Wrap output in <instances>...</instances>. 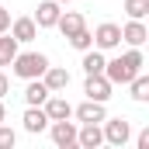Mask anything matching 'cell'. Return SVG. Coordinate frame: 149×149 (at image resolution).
Returning <instances> with one entry per match:
<instances>
[{"label":"cell","instance_id":"6da1fadb","mask_svg":"<svg viewBox=\"0 0 149 149\" xmlns=\"http://www.w3.org/2000/svg\"><path fill=\"white\" fill-rule=\"evenodd\" d=\"M45 70H49V56H42V52H17L10 63V73L21 80H38Z\"/></svg>","mask_w":149,"mask_h":149},{"label":"cell","instance_id":"7a4b0ae2","mask_svg":"<svg viewBox=\"0 0 149 149\" xmlns=\"http://www.w3.org/2000/svg\"><path fill=\"white\" fill-rule=\"evenodd\" d=\"M101 132H104V142H108V146H118V149L132 139L128 118H104V121H101Z\"/></svg>","mask_w":149,"mask_h":149},{"label":"cell","instance_id":"3957f363","mask_svg":"<svg viewBox=\"0 0 149 149\" xmlns=\"http://www.w3.org/2000/svg\"><path fill=\"white\" fill-rule=\"evenodd\" d=\"M90 35H94V49L108 52V49H118V45H121V24H114V21H104V24H97Z\"/></svg>","mask_w":149,"mask_h":149},{"label":"cell","instance_id":"277c9868","mask_svg":"<svg viewBox=\"0 0 149 149\" xmlns=\"http://www.w3.org/2000/svg\"><path fill=\"white\" fill-rule=\"evenodd\" d=\"M111 90H114V83H111L104 73H90V76H87V83H83L87 101H101V104H108V101H111Z\"/></svg>","mask_w":149,"mask_h":149},{"label":"cell","instance_id":"5b68a950","mask_svg":"<svg viewBox=\"0 0 149 149\" xmlns=\"http://www.w3.org/2000/svg\"><path fill=\"white\" fill-rule=\"evenodd\" d=\"M49 132H52V142L59 149H73L76 146V121L63 118V121H49Z\"/></svg>","mask_w":149,"mask_h":149},{"label":"cell","instance_id":"8992f818","mask_svg":"<svg viewBox=\"0 0 149 149\" xmlns=\"http://www.w3.org/2000/svg\"><path fill=\"white\" fill-rule=\"evenodd\" d=\"M73 118L80 125H101V121L108 118V111H104L101 101H83L80 108H73Z\"/></svg>","mask_w":149,"mask_h":149},{"label":"cell","instance_id":"52a82bcc","mask_svg":"<svg viewBox=\"0 0 149 149\" xmlns=\"http://www.w3.org/2000/svg\"><path fill=\"white\" fill-rule=\"evenodd\" d=\"M135 73H139V70H132V66H128V63H125L121 56H118V59H108V63H104V76L111 80L114 87H118V83H121V87H128V80H132Z\"/></svg>","mask_w":149,"mask_h":149},{"label":"cell","instance_id":"ba28073f","mask_svg":"<svg viewBox=\"0 0 149 149\" xmlns=\"http://www.w3.org/2000/svg\"><path fill=\"white\" fill-rule=\"evenodd\" d=\"M7 31L17 38V45H28V42L38 38V24H35V17H14Z\"/></svg>","mask_w":149,"mask_h":149},{"label":"cell","instance_id":"9c48e42d","mask_svg":"<svg viewBox=\"0 0 149 149\" xmlns=\"http://www.w3.org/2000/svg\"><path fill=\"white\" fill-rule=\"evenodd\" d=\"M149 38V28L142 21H135V17H128V24H121V42L125 45H132V49H142Z\"/></svg>","mask_w":149,"mask_h":149},{"label":"cell","instance_id":"30bf717a","mask_svg":"<svg viewBox=\"0 0 149 149\" xmlns=\"http://www.w3.org/2000/svg\"><path fill=\"white\" fill-rule=\"evenodd\" d=\"M42 108H45V114H49V121H63V118H73V104H70L66 97H59V94H49Z\"/></svg>","mask_w":149,"mask_h":149},{"label":"cell","instance_id":"8fae6325","mask_svg":"<svg viewBox=\"0 0 149 149\" xmlns=\"http://www.w3.org/2000/svg\"><path fill=\"white\" fill-rule=\"evenodd\" d=\"M42 83H45L52 94H63V90L70 87V70H63V66H52V63H49V70L42 73Z\"/></svg>","mask_w":149,"mask_h":149},{"label":"cell","instance_id":"7c38bea8","mask_svg":"<svg viewBox=\"0 0 149 149\" xmlns=\"http://www.w3.org/2000/svg\"><path fill=\"white\" fill-rule=\"evenodd\" d=\"M21 121H24V132H31V135H38V132L49 128V114H45L42 104H38V108H35V104H28V111H24Z\"/></svg>","mask_w":149,"mask_h":149},{"label":"cell","instance_id":"4fadbf2b","mask_svg":"<svg viewBox=\"0 0 149 149\" xmlns=\"http://www.w3.org/2000/svg\"><path fill=\"white\" fill-rule=\"evenodd\" d=\"M63 3H56V0H42L38 3V10H35V24L38 28H56V21H59V10Z\"/></svg>","mask_w":149,"mask_h":149},{"label":"cell","instance_id":"5bb4252c","mask_svg":"<svg viewBox=\"0 0 149 149\" xmlns=\"http://www.w3.org/2000/svg\"><path fill=\"white\" fill-rule=\"evenodd\" d=\"M76 146H83V149L104 146V132H101V125H80V128H76Z\"/></svg>","mask_w":149,"mask_h":149},{"label":"cell","instance_id":"9a60e30c","mask_svg":"<svg viewBox=\"0 0 149 149\" xmlns=\"http://www.w3.org/2000/svg\"><path fill=\"white\" fill-rule=\"evenodd\" d=\"M56 28H59V35H63V38H70L73 31L87 28V21H83V14H80V10H63V14H59V21H56Z\"/></svg>","mask_w":149,"mask_h":149},{"label":"cell","instance_id":"2e32d148","mask_svg":"<svg viewBox=\"0 0 149 149\" xmlns=\"http://www.w3.org/2000/svg\"><path fill=\"white\" fill-rule=\"evenodd\" d=\"M49 94H52V90L42 83V76H38V80H28V87H24V104H35L38 108V104H45Z\"/></svg>","mask_w":149,"mask_h":149},{"label":"cell","instance_id":"e0dca14e","mask_svg":"<svg viewBox=\"0 0 149 149\" xmlns=\"http://www.w3.org/2000/svg\"><path fill=\"white\" fill-rule=\"evenodd\" d=\"M104 63H108V59H104L101 49H87L83 59H80V66H83V73H87V76H90V73H104Z\"/></svg>","mask_w":149,"mask_h":149},{"label":"cell","instance_id":"ac0fdd59","mask_svg":"<svg viewBox=\"0 0 149 149\" xmlns=\"http://www.w3.org/2000/svg\"><path fill=\"white\" fill-rule=\"evenodd\" d=\"M17 52H21V49H17V38L10 35V31H3V35H0V66H10Z\"/></svg>","mask_w":149,"mask_h":149},{"label":"cell","instance_id":"d6986e66","mask_svg":"<svg viewBox=\"0 0 149 149\" xmlns=\"http://www.w3.org/2000/svg\"><path fill=\"white\" fill-rule=\"evenodd\" d=\"M128 90H132V101L146 104V101H149V76L146 73H135L132 80H128Z\"/></svg>","mask_w":149,"mask_h":149},{"label":"cell","instance_id":"ffe728a7","mask_svg":"<svg viewBox=\"0 0 149 149\" xmlns=\"http://www.w3.org/2000/svg\"><path fill=\"white\" fill-rule=\"evenodd\" d=\"M66 42H70V45H73L76 52H87V49H94V35H90V31H87V28H80V31H73V35L66 38Z\"/></svg>","mask_w":149,"mask_h":149},{"label":"cell","instance_id":"44dd1931","mask_svg":"<svg viewBox=\"0 0 149 149\" xmlns=\"http://www.w3.org/2000/svg\"><path fill=\"white\" fill-rule=\"evenodd\" d=\"M125 14L135 17V21H142L149 14V0H125Z\"/></svg>","mask_w":149,"mask_h":149},{"label":"cell","instance_id":"7402d4cb","mask_svg":"<svg viewBox=\"0 0 149 149\" xmlns=\"http://www.w3.org/2000/svg\"><path fill=\"white\" fill-rule=\"evenodd\" d=\"M14 142H17V132L0 121V149H14Z\"/></svg>","mask_w":149,"mask_h":149},{"label":"cell","instance_id":"603a6c76","mask_svg":"<svg viewBox=\"0 0 149 149\" xmlns=\"http://www.w3.org/2000/svg\"><path fill=\"white\" fill-rule=\"evenodd\" d=\"M7 28H10V14H7V7L0 3V35H3Z\"/></svg>","mask_w":149,"mask_h":149},{"label":"cell","instance_id":"cb8c5ba5","mask_svg":"<svg viewBox=\"0 0 149 149\" xmlns=\"http://www.w3.org/2000/svg\"><path fill=\"white\" fill-rule=\"evenodd\" d=\"M7 94H10V76L0 70V97H7Z\"/></svg>","mask_w":149,"mask_h":149},{"label":"cell","instance_id":"d4e9b609","mask_svg":"<svg viewBox=\"0 0 149 149\" xmlns=\"http://www.w3.org/2000/svg\"><path fill=\"white\" fill-rule=\"evenodd\" d=\"M135 146H139V149H149V128H142V132L135 135Z\"/></svg>","mask_w":149,"mask_h":149},{"label":"cell","instance_id":"484cf974","mask_svg":"<svg viewBox=\"0 0 149 149\" xmlns=\"http://www.w3.org/2000/svg\"><path fill=\"white\" fill-rule=\"evenodd\" d=\"M0 121H7V108H3V97H0Z\"/></svg>","mask_w":149,"mask_h":149},{"label":"cell","instance_id":"4316f807","mask_svg":"<svg viewBox=\"0 0 149 149\" xmlns=\"http://www.w3.org/2000/svg\"><path fill=\"white\" fill-rule=\"evenodd\" d=\"M56 3H73V0H56Z\"/></svg>","mask_w":149,"mask_h":149},{"label":"cell","instance_id":"83f0119b","mask_svg":"<svg viewBox=\"0 0 149 149\" xmlns=\"http://www.w3.org/2000/svg\"><path fill=\"white\" fill-rule=\"evenodd\" d=\"M73 3H76V0H73Z\"/></svg>","mask_w":149,"mask_h":149}]
</instances>
